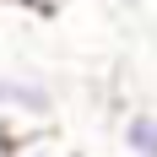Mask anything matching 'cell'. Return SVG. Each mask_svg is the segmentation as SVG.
Masks as SVG:
<instances>
[{
    "label": "cell",
    "instance_id": "1",
    "mask_svg": "<svg viewBox=\"0 0 157 157\" xmlns=\"http://www.w3.org/2000/svg\"><path fill=\"white\" fill-rule=\"evenodd\" d=\"M0 114L27 119V125H49L54 119V87L33 71H0Z\"/></svg>",
    "mask_w": 157,
    "mask_h": 157
},
{
    "label": "cell",
    "instance_id": "2",
    "mask_svg": "<svg viewBox=\"0 0 157 157\" xmlns=\"http://www.w3.org/2000/svg\"><path fill=\"white\" fill-rule=\"evenodd\" d=\"M6 157H76V152H71V141L54 125H16Z\"/></svg>",
    "mask_w": 157,
    "mask_h": 157
},
{
    "label": "cell",
    "instance_id": "3",
    "mask_svg": "<svg viewBox=\"0 0 157 157\" xmlns=\"http://www.w3.org/2000/svg\"><path fill=\"white\" fill-rule=\"evenodd\" d=\"M119 141H125V152H130V157H157V114H152V109L125 114Z\"/></svg>",
    "mask_w": 157,
    "mask_h": 157
},
{
    "label": "cell",
    "instance_id": "4",
    "mask_svg": "<svg viewBox=\"0 0 157 157\" xmlns=\"http://www.w3.org/2000/svg\"><path fill=\"white\" fill-rule=\"evenodd\" d=\"M0 119H6V114H0ZM16 125H27V119H11V125H0V157L11 152V130H16Z\"/></svg>",
    "mask_w": 157,
    "mask_h": 157
},
{
    "label": "cell",
    "instance_id": "5",
    "mask_svg": "<svg viewBox=\"0 0 157 157\" xmlns=\"http://www.w3.org/2000/svg\"><path fill=\"white\" fill-rule=\"evenodd\" d=\"M6 6H54V0H6Z\"/></svg>",
    "mask_w": 157,
    "mask_h": 157
},
{
    "label": "cell",
    "instance_id": "6",
    "mask_svg": "<svg viewBox=\"0 0 157 157\" xmlns=\"http://www.w3.org/2000/svg\"><path fill=\"white\" fill-rule=\"evenodd\" d=\"M125 6H136V0H125Z\"/></svg>",
    "mask_w": 157,
    "mask_h": 157
}]
</instances>
